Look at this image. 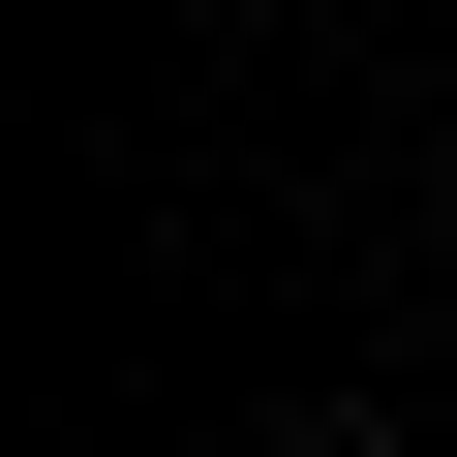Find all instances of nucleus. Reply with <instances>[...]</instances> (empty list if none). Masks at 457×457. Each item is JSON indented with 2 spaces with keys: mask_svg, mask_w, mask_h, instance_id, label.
I'll list each match as a JSON object with an SVG mask.
<instances>
[{
  "mask_svg": "<svg viewBox=\"0 0 457 457\" xmlns=\"http://www.w3.org/2000/svg\"><path fill=\"white\" fill-rule=\"evenodd\" d=\"M275 457H366V427H275Z\"/></svg>",
  "mask_w": 457,
  "mask_h": 457,
  "instance_id": "obj_1",
  "label": "nucleus"
}]
</instances>
